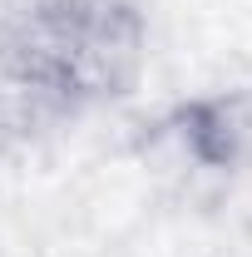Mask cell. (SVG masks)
Returning a JSON list of instances; mask_svg holds the SVG:
<instances>
[{
	"label": "cell",
	"mask_w": 252,
	"mask_h": 257,
	"mask_svg": "<svg viewBox=\"0 0 252 257\" xmlns=\"http://www.w3.org/2000/svg\"><path fill=\"white\" fill-rule=\"evenodd\" d=\"M139 0H10L0 10V144H40L144 84Z\"/></svg>",
	"instance_id": "1"
}]
</instances>
